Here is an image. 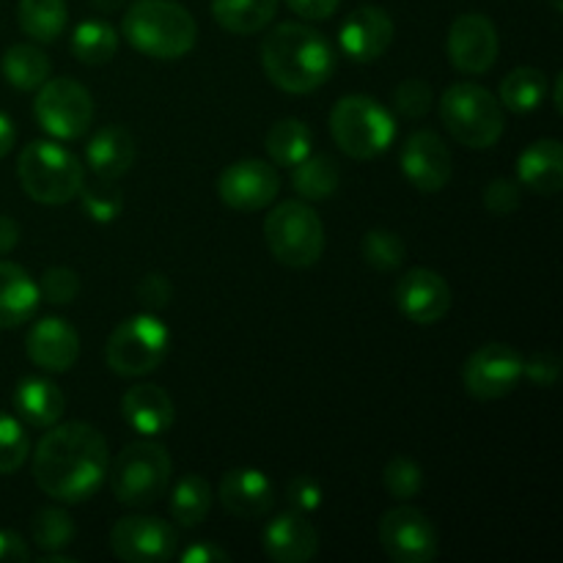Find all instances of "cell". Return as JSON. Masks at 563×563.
<instances>
[{
  "mask_svg": "<svg viewBox=\"0 0 563 563\" xmlns=\"http://www.w3.org/2000/svg\"><path fill=\"white\" fill-rule=\"evenodd\" d=\"M108 467V443L91 423H53L33 454V482L58 504H82L99 493Z\"/></svg>",
  "mask_w": 563,
  "mask_h": 563,
  "instance_id": "cell-1",
  "label": "cell"
},
{
  "mask_svg": "<svg viewBox=\"0 0 563 563\" xmlns=\"http://www.w3.org/2000/svg\"><path fill=\"white\" fill-rule=\"evenodd\" d=\"M264 75L286 93H311L335 71V49L311 25L280 22L262 42Z\"/></svg>",
  "mask_w": 563,
  "mask_h": 563,
  "instance_id": "cell-2",
  "label": "cell"
},
{
  "mask_svg": "<svg viewBox=\"0 0 563 563\" xmlns=\"http://www.w3.org/2000/svg\"><path fill=\"white\" fill-rule=\"evenodd\" d=\"M124 38L154 60H179L196 47L198 25L176 0H135L121 22Z\"/></svg>",
  "mask_w": 563,
  "mask_h": 563,
  "instance_id": "cell-3",
  "label": "cell"
},
{
  "mask_svg": "<svg viewBox=\"0 0 563 563\" xmlns=\"http://www.w3.org/2000/svg\"><path fill=\"white\" fill-rule=\"evenodd\" d=\"M16 176L25 196L47 207L69 203L71 198L80 196L86 185V170L80 159L53 141L27 143L16 159Z\"/></svg>",
  "mask_w": 563,
  "mask_h": 563,
  "instance_id": "cell-4",
  "label": "cell"
},
{
  "mask_svg": "<svg viewBox=\"0 0 563 563\" xmlns=\"http://www.w3.org/2000/svg\"><path fill=\"white\" fill-rule=\"evenodd\" d=\"M108 478L119 504L143 509L165 498L174 478V462L163 445L146 438L121 449L113 465L108 467Z\"/></svg>",
  "mask_w": 563,
  "mask_h": 563,
  "instance_id": "cell-5",
  "label": "cell"
},
{
  "mask_svg": "<svg viewBox=\"0 0 563 563\" xmlns=\"http://www.w3.org/2000/svg\"><path fill=\"white\" fill-rule=\"evenodd\" d=\"M330 135L346 157L374 159L394 143L396 119L374 97L350 93L339 99L330 113Z\"/></svg>",
  "mask_w": 563,
  "mask_h": 563,
  "instance_id": "cell-6",
  "label": "cell"
},
{
  "mask_svg": "<svg viewBox=\"0 0 563 563\" xmlns=\"http://www.w3.org/2000/svg\"><path fill=\"white\" fill-rule=\"evenodd\" d=\"M440 119L456 143L467 148H489L504 135V108L498 97L476 82L445 88L438 102Z\"/></svg>",
  "mask_w": 563,
  "mask_h": 563,
  "instance_id": "cell-7",
  "label": "cell"
},
{
  "mask_svg": "<svg viewBox=\"0 0 563 563\" xmlns=\"http://www.w3.org/2000/svg\"><path fill=\"white\" fill-rule=\"evenodd\" d=\"M264 240L275 262L291 269H306L322 258L324 223L308 203L284 201L264 220Z\"/></svg>",
  "mask_w": 563,
  "mask_h": 563,
  "instance_id": "cell-8",
  "label": "cell"
},
{
  "mask_svg": "<svg viewBox=\"0 0 563 563\" xmlns=\"http://www.w3.org/2000/svg\"><path fill=\"white\" fill-rule=\"evenodd\" d=\"M170 330L154 313H137L110 333L104 361L119 377H146L165 361Z\"/></svg>",
  "mask_w": 563,
  "mask_h": 563,
  "instance_id": "cell-9",
  "label": "cell"
},
{
  "mask_svg": "<svg viewBox=\"0 0 563 563\" xmlns=\"http://www.w3.org/2000/svg\"><path fill=\"white\" fill-rule=\"evenodd\" d=\"M36 91L33 115L47 135L58 141H77L86 135L93 121V99L86 86L71 77H55L44 80Z\"/></svg>",
  "mask_w": 563,
  "mask_h": 563,
  "instance_id": "cell-10",
  "label": "cell"
},
{
  "mask_svg": "<svg viewBox=\"0 0 563 563\" xmlns=\"http://www.w3.org/2000/svg\"><path fill=\"white\" fill-rule=\"evenodd\" d=\"M522 363L526 357L520 355V350L504 344V341H493V344H484L471 352L462 366V385H465L467 396L478 401L504 399L520 385Z\"/></svg>",
  "mask_w": 563,
  "mask_h": 563,
  "instance_id": "cell-11",
  "label": "cell"
},
{
  "mask_svg": "<svg viewBox=\"0 0 563 563\" xmlns=\"http://www.w3.org/2000/svg\"><path fill=\"white\" fill-rule=\"evenodd\" d=\"M379 544L396 563H432L440 539L434 522L416 506H396L379 520Z\"/></svg>",
  "mask_w": 563,
  "mask_h": 563,
  "instance_id": "cell-12",
  "label": "cell"
},
{
  "mask_svg": "<svg viewBox=\"0 0 563 563\" xmlns=\"http://www.w3.org/2000/svg\"><path fill=\"white\" fill-rule=\"evenodd\" d=\"M176 548H179L176 528L159 517H121L110 531V550L115 559L126 563H163L174 559Z\"/></svg>",
  "mask_w": 563,
  "mask_h": 563,
  "instance_id": "cell-13",
  "label": "cell"
},
{
  "mask_svg": "<svg viewBox=\"0 0 563 563\" xmlns=\"http://www.w3.org/2000/svg\"><path fill=\"white\" fill-rule=\"evenodd\" d=\"M445 53H449L451 66L462 75H484L498 60V27L489 16L478 14V11L460 14L449 27Z\"/></svg>",
  "mask_w": 563,
  "mask_h": 563,
  "instance_id": "cell-14",
  "label": "cell"
},
{
  "mask_svg": "<svg viewBox=\"0 0 563 563\" xmlns=\"http://www.w3.org/2000/svg\"><path fill=\"white\" fill-rule=\"evenodd\" d=\"M280 190V176L273 163L240 159L225 165L218 179V196L234 212H262L273 207Z\"/></svg>",
  "mask_w": 563,
  "mask_h": 563,
  "instance_id": "cell-15",
  "label": "cell"
},
{
  "mask_svg": "<svg viewBox=\"0 0 563 563\" xmlns=\"http://www.w3.org/2000/svg\"><path fill=\"white\" fill-rule=\"evenodd\" d=\"M401 174L418 192H440L451 181L454 159L443 137L432 130H418L401 146Z\"/></svg>",
  "mask_w": 563,
  "mask_h": 563,
  "instance_id": "cell-16",
  "label": "cell"
},
{
  "mask_svg": "<svg viewBox=\"0 0 563 563\" xmlns=\"http://www.w3.org/2000/svg\"><path fill=\"white\" fill-rule=\"evenodd\" d=\"M394 300L416 324H438L451 311V286L434 269L412 267L396 280Z\"/></svg>",
  "mask_w": 563,
  "mask_h": 563,
  "instance_id": "cell-17",
  "label": "cell"
},
{
  "mask_svg": "<svg viewBox=\"0 0 563 563\" xmlns=\"http://www.w3.org/2000/svg\"><path fill=\"white\" fill-rule=\"evenodd\" d=\"M394 20L379 5H361L344 20L339 31V44L344 55L355 64H374L394 44Z\"/></svg>",
  "mask_w": 563,
  "mask_h": 563,
  "instance_id": "cell-18",
  "label": "cell"
},
{
  "mask_svg": "<svg viewBox=\"0 0 563 563\" xmlns=\"http://www.w3.org/2000/svg\"><path fill=\"white\" fill-rule=\"evenodd\" d=\"M25 352L33 366L49 374H66L80 357V333L66 319L47 317L27 330Z\"/></svg>",
  "mask_w": 563,
  "mask_h": 563,
  "instance_id": "cell-19",
  "label": "cell"
},
{
  "mask_svg": "<svg viewBox=\"0 0 563 563\" xmlns=\"http://www.w3.org/2000/svg\"><path fill=\"white\" fill-rule=\"evenodd\" d=\"M262 544L275 563H308L319 553V533L306 515L291 509L267 522Z\"/></svg>",
  "mask_w": 563,
  "mask_h": 563,
  "instance_id": "cell-20",
  "label": "cell"
},
{
  "mask_svg": "<svg viewBox=\"0 0 563 563\" xmlns=\"http://www.w3.org/2000/svg\"><path fill=\"white\" fill-rule=\"evenodd\" d=\"M218 498L229 515L240 520H256L273 509L275 489L273 482L256 467H236L220 478Z\"/></svg>",
  "mask_w": 563,
  "mask_h": 563,
  "instance_id": "cell-21",
  "label": "cell"
},
{
  "mask_svg": "<svg viewBox=\"0 0 563 563\" xmlns=\"http://www.w3.org/2000/svg\"><path fill=\"white\" fill-rule=\"evenodd\" d=\"M174 399L159 385H132L121 396V418L141 438H159L174 427Z\"/></svg>",
  "mask_w": 563,
  "mask_h": 563,
  "instance_id": "cell-22",
  "label": "cell"
},
{
  "mask_svg": "<svg viewBox=\"0 0 563 563\" xmlns=\"http://www.w3.org/2000/svg\"><path fill=\"white\" fill-rule=\"evenodd\" d=\"M137 157V143L132 132L121 124L102 126L86 146V163L102 181H115L130 174Z\"/></svg>",
  "mask_w": 563,
  "mask_h": 563,
  "instance_id": "cell-23",
  "label": "cell"
},
{
  "mask_svg": "<svg viewBox=\"0 0 563 563\" xmlns=\"http://www.w3.org/2000/svg\"><path fill=\"white\" fill-rule=\"evenodd\" d=\"M517 176L526 190L539 196H555L563 187V146L555 137L531 143L517 157Z\"/></svg>",
  "mask_w": 563,
  "mask_h": 563,
  "instance_id": "cell-24",
  "label": "cell"
},
{
  "mask_svg": "<svg viewBox=\"0 0 563 563\" xmlns=\"http://www.w3.org/2000/svg\"><path fill=\"white\" fill-rule=\"evenodd\" d=\"M38 284L14 262H0V330L20 328L36 313Z\"/></svg>",
  "mask_w": 563,
  "mask_h": 563,
  "instance_id": "cell-25",
  "label": "cell"
},
{
  "mask_svg": "<svg viewBox=\"0 0 563 563\" xmlns=\"http://www.w3.org/2000/svg\"><path fill=\"white\" fill-rule=\"evenodd\" d=\"M14 410L27 427L49 429L60 421L66 410V399L55 383L44 377H25L14 388Z\"/></svg>",
  "mask_w": 563,
  "mask_h": 563,
  "instance_id": "cell-26",
  "label": "cell"
},
{
  "mask_svg": "<svg viewBox=\"0 0 563 563\" xmlns=\"http://www.w3.org/2000/svg\"><path fill=\"white\" fill-rule=\"evenodd\" d=\"M278 0H212V16L223 31L251 36L275 20Z\"/></svg>",
  "mask_w": 563,
  "mask_h": 563,
  "instance_id": "cell-27",
  "label": "cell"
},
{
  "mask_svg": "<svg viewBox=\"0 0 563 563\" xmlns=\"http://www.w3.org/2000/svg\"><path fill=\"white\" fill-rule=\"evenodd\" d=\"M548 75L533 66L511 69L500 82V108L511 110V113H531V110L542 108V102L548 99Z\"/></svg>",
  "mask_w": 563,
  "mask_h": 563,
  "instance_id": "cell-28",
  "label": "cell"
},
{
  "mask_svg": "<svg viewBox=\"0 0 563 563\" xmlns=\"http://www.w3.org/2000/svg\"><path fill=\"white\" fill-rule=\"evenodd\" d=\"M264 148H267L273 165L295 168L297 163H302V159L313 152V135L311 130H308L306 121L280 119L269 126Z\"/></svg>",
  "mask_w": 563,
  "mask_h": 563,
  "instance_id": "cell-29",
  "label": "cell"
},
{
  "mask_svg": "<svg viewBox=\"0 0 563 563\" xmlns=\"http://www.w3.org/2000/svg\"><path fill=\"white\" fill-rule=\"evenodd\" d=\"M291 185L306 201H324L341 185V170L330 154H308L291 168Z\"/></svg>",
  "mask_w": 563,
  "mask_h": 563,
  "instance_id": "cell-30",
  "label": "cell"
},
{
  "mask_svg": "<svg viewBox=\"0 0 563 563\" xmlns=\"http://www.w3.org/2000/svg\"><path fill=\"white\" fill-rule=\"evenodd\" d=\"M16 20H20L22 33L33 42L53 44L64 33L69 14H66L64 0H20Z\"/></svg>",
  "mask_w": 563,
  "mask_h": 563,
  "instance_id": "cell-31",
  "label": "cell"
},
{
  "mask_svg": "<svg viewBox=\"0 0 563 563\" xmlns=\"http://www.w3.org/2000/svg\"><path fill=\"white\" fill-rule=\"evenodd\" d=\"M209 509H212V487L198 473L181 476L170 489V517L176 520V526L196 528L198 522L207 520Z\"/></svg>",
  "mask_w": 563,
  "mask_h": 563,
  "instance_id": "cell-32",
  "label": "cell"
},
{
  "mask_svg": "<svg viewBox=\"0 0 563 563\" xmlns=\"http://www.w3.org/2000/svg\"><path fill=\"white\" fill-rule=\"evenodd\" d=\"M71 53L80 64L102 66L119 53V33L104 20H86L71 33Z\"/></svg>",
  "mask_w": 563,
  "mask_h": 563,
  "instance_id": "cell-33",
  "label": "cell"
},
{
  "mask_svg": "<svg viewBox=\"0 0 563 563\" xmlns=\"http://www.w3.org/2000/svg\"><path fill=\"white\" fill-rule=\"evenodd\" d=\"M3 75L20 91H36L44 80H49V58L36 44H14L3 55Z\"/></svg>",
  "mask_w": 563,
  "mask_h": 563,
  "instance_id": "cell-34",
  "label": "cell"
},
{
  "mask_svg": "<svg viewBox=\"0 0 563 563\" xmlns=\"http://www.w3.org/2000/svg\"><path fill=\"white\" fill-rule=\"evenodd\" d=\"M75 520L64 509H38L31 520V539L44 553H60L75 542Z\"/></svg>",
  "mask_w": 563,
  "mask_h": 563,
  "instance_id": "cell-35",
  "label": "cell"
},
{
  "mask_svg": "<svg viewBox=\"0 0 563 563\" xmlns=\"http://www.w3.org/2000/svg\"><path fill=\"white\" fill-rule=\"evenodd\" d=\"M361 256L377 273H396L405 264L407 245L396 231L372 229L361 242Z\"/></svg>",
  "mask_w": 563,
  "mask_h": 563,
  "instance_id": "cell-36",
  "label": "cell"
},
{
  "mask_svg": "<svg viewBox=\"0 0 563 563\" xmlns=\"http://www.w3.org/2000/svg\"><path fill=\"white\" fill-rule=\"evenodd\" d=\"M27 454H31V438L25 427L14 416L0 410V476L20 471Z\"/></svg>",
  "mask_w": 563,
  "mask_h": 563,
  "instance_id": "cell-37",
  "label": "cell"
},
{
  "mask_svg": "<svg viewBox=\"0 0 563 563\" xmlns=\"http://www.w3.org/2000/svg\"><path fill=\"white\" fill-rule=\"evenodd\" d=\"M383 484L396 500H410L421 493L423 471L410 456H394L383 471Z\"/></svg>",
  "mask_w": 563,
  "mask_h": 563,
  "instance_id": "cell-38",
  "label": "cell"
},
{
  "mask_svg": "<svg viewBox=\"0 0 563 563\" xmlns=\"http://www.w3.org/2000/svg\"><path fill=\"white\" fill-rule=\"evenodd\" d=\"M38 295L55 306H69L80 295V278L69 267H49L38 280Z\"/></svg>",
  "mask_w": 563,
  "mask_h": 563,
  "instance_id": "cell-39",
  "label": "cell"
},
{
  "mask_svg": "<svg viewBox=\"0 0 563 563\" xmlns=\"http://www.w3.org/2000/svg\"><path fill=\"white\" fill-rule=\"evenodd\" d=\"M432 104H434L432 86H429L427 80H418V77L405 80L394 91V108L399 110L401 115H407V119H421V115H427L429 110H432Z\"/></svg>",
  "mask_w": 563,
  "mask_h": 563,
  "instance_id": "cell-40",
  "label": "cell"
},
{
  "mask_svg": "<svg viewBox=\"0 0 563 563\" xmlns=\"http://www.w3.org/2000/svg\"><path fill=\"white\" fill-rule=\"evenodd\" d=\"M522 203L520 185L511 179H493L484 187V207L495 218H509L511 212H517Z\"/></svg>",
  "mask_w": 563,
  "mask_h": 563,
  "instance_id": "cell-41",
  "label": "cell"
},
{
  "mask_svg": "<svg viewBox=\"0 0 563 563\" xmlns=\"http://www.w3.org/2000/svg\"><path fill=\"white\" fill-rule=\"evenodd\" d=\"M286 500L300 515H313L324 500L322 484L311 476H295L289 482V487H286Z\"/></svg>",
  "mask_w": 563,
  "mask_h": 563,
  "instance_id": "cell-42",
  "label": "cell"
},
{
  "mask_svg": "<svg viewBox=\"0 0 563 563\" xmlns=\"http://www.w3.org/2000/svg\"><path fill=\"white\" fill-rule=\"evenodd\" d=\"M559 372L561 363L553 352H537V355L522 363V377H528L539 388H553L555 379H559Z\"/></svg>",
  "mask_w": 563,
  "mask_h": 563,
  "instance_id": "cell-43",
  "label": "cell"
},
{
  "mask_svg": "<svg viewBox=\"0 0 563 563\" xmlns=\"http://www.w3.org/2000/svg\"><path fill=\"white\" fill-rule=\"evenodd\" d=\"M170 297H174V289H170L168 278H163V275L157 273L146 275V278L137 284V300L146 308H152V311L170 306Z\"/></svg>",
  "mask_w": 563,
  "mask_h": 563,
  "instance_id": "cell-44",
  "label": "cell"
},
{
  "mask_svg": "<svg viewBox=\"0 0 563 563\" xmlns=\"http://www.w3.org/2000/svg\"><path fill=\"white\" fill-rule=\"evenodd\" d=\"M82 201H86V209L93 214L97 220H110L115 218V212L121 209V196L113 190V187H102V192L93 187V190H86V185H82L80 190Z\"/></svg>",
  "mask_w": 563,
  "mask_h": 563,
  "instance_id": "cell-45",
  "label": "cell"
},
{
  "mask_svg": "<svg viewBox=\"0 0 563 563\" xmlns=\"http://www.w3.org/2000/svg\"><path fill=\"white\" fill-rule=\"evenodd\" d=\"M339 3L341 0H286V5L302 20H328L335 14Z\"/></svg>",
  "mask_w": 563,
  "mask_h": 563,
  "instance_id": "cell-46",
  "label": "cell"
},
{
  "mask_svg": "<svg viewBox=\"0 0 563 563\" xmlns=\"http://www.w3.org/2000/svg\"><path fill=\"white\" fill-rule=\"evenodd\" d=\"M31 559L27 542L14 531H0V563H16Z\"/></svg>",
  "mask_w": 563,
  "mask_h": 563,
  "instance_id": "cell-47",
  "label": "cell"
},
{
  "mask_svg": "<svg viewBox=\"0 0 563 563\" xmlns=\"http://www.w3.org/2000/svg\"><path fill=\"white\" fill-rule=\"evenodd\" d=\"M229 553L212 542H196L181 553V563H225Z\"/></svg>",
  "mask_w": 563,
  "mask_h": 563,
  "instance_id": "cell-48",
  "label": "cell"
},
{
  "mask_svg": "<svg viewBox=\"0 0 563 563\" xmlns=\"http://www.w3.org/2000/svg\"><path fill=\"white\" fill-rule=\"evenodd\" d=\"M16 242H20V225L11 218H5V214H0V256L9 253Z\"/></svg>",
  "mask_w": 563,
  "mask_h": 563,
  "instance_id": "cell-49",
  "label": "cell"
},
{
  "mask_svg": "<svg viewBox=\"0 0 563 563\" xmlns=\"http://www.w3.org/2000/svg\"><path fill=\"white\" fill-rule=\"evenodd\" d=\"M14 141H16V130H14V121L9 119V115L0 110V159L5 157V154L14 148Z\"/></svg>",
  "mask_w": 563,
  "mask_h": 563,
  "instance_id": "cell-50",
  "label": "cell"
},
{
  "mask_svg": "<svg viewBox=\"0 0 563 563\" xmlns=\"http://www.w3.org/2000/svg\"><path fill=\"white\" fill-rule=\"evenodd\" d=\"M91 3H93V9H99V11H119L126 0H91Z\"/></svg>",
  "mask_w": 563,
  "mask_h": 563,
  "instance_id": "cell-51",
  "label": "cell"
},
{
  "mask_svg": "<svg viewBox=\"0 0 563 563\" xmlns=\"http://www.w3.org/2000/svg\"><path fill=\"white\" fill-rule=\"evenodd\" d=\"M561 80H563V75H555V88H553L555 110H561Z\"/></svg>",
  "mask_w": 563,
  "mask_h": 563,
  "instance_id": "cell-52",
  "label": "cell"
}]
</instances>
